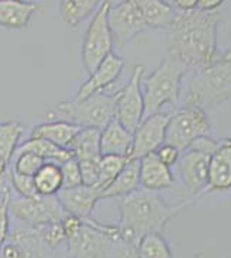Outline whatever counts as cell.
Segmentation results:
<instances>
[{
	"label": "cell",
	"mask_w": 231,
	"mask_h": 258,
	"mask_svg": "<svg viewBox=\"0 0 231 258\" xmlns=\"http://www.w3.org/2000/svg\"><path fill=\"white\" fill-rule=\"evenodd\" d=\"M221 13L194 9L178 12L168 29L166 54L181 61L188 70L202 69L218 58L217 39Z\"/></svg>",
	"instance_id": "1"
},
{
	"label": "cell",
	"mask_w": 231,
	"mask_h": 258,
	"mask_svg": "<svg viewBox=\"0 0 231 258\" xmlns=\"http://www.w3.org/2000/svg\"><path fill=\"white\" fill-rule=\"evenodd\" d=\"M189 205L188 200L179 203H168L161 191L138 188L136 191L119 198V236L133 248L139 241L150 232H161L175 216H178Z\"/></svg>",
	"instance_id": "2"
},
{
	"label": "cell",
	"mask_w": 231,
	"mask_h": 258,
	"mask_svg": "<svg viewBox=\"0 0 231 258\" xmlns=\"http://www.w3.org/2000/svg\"><path fill=\"white\" fill-rule=\"evenodd\" d=\"M61 223L71 258H136V248L119 236L116 225L82 221L71 213Z\"/></svg>",
	"instance_id": "3"
},
{
	"label": "cell",
	"mask_w": 231,
	"mask_h": 258,
	"mask_svg": "<svg viewBox=\"0 0 231 258\" xmlns=\"http://www.w3.org/2000/svg\"><path fill=\"white\" fill-rule=\"evenodd\" d=\"M231 100V57H218L209 66L195 70L185 94V105L204 110Z\"/></svg>",
	"instance_id": "4"
},
{
	"label": "cell",
	"mask_w": 231,
	"mask_h": 258,
	"mask_svg": "<svg viewBox=\"0 0 231 258\" xmlns=\"http://www.w3.org/2000/svg\"><path fill=\"white\" fill-rule=\"evenodd\" d=\"M186 71V66L181 61L165 54L161 64L145 80H142L145 117L159 113L165 106L178 105Z\"/></svg>",
	"instance_id": "5"
},
{
	"label": "cell",
	"mask_w": 231,
	"mask_h": 258,
	"mask_svg": "<svg viewBox=\"0 0 231 258\" xmlns=\"http://www.w3.org/2000/svg\"><path fill=\"white\" fill-rule=\"evenodd\" d=\"M55 112L67 116L69 122L80 125L81 128L101 129L107 126L116 117V94H92L85 99H72L61 102Z\"/></svg>",
	"instance_id": "6"
},
{
	"label": "cell",
	"mask_w": 231,
	"mask_h": 258,
	"mask_svg": "<svg viewBox=\"0 0 231 258\" xmlns=\"http://www.w3.org/2000/svg\"><path fill=\"white\" fill-rule=\"evenodd\" d=\"M110 6L111 3L108 0L100 5L81 44V61L88 74H91L100 66V62L113 52L114 39L108 25Z\"/></svg>",
	"instance_id": "7"
},
{
	"label": "cell",
	"mask_w": 231,
	"mask_h": 258,
	"mask_svg": "<svg viewBox=\"0 0 231 258\" xmlns=\"http://www.w3.org/2000/svg\"><path fill=\"white\" fill-rule=\"evenodd\" d=\"M211 132V125L207 110L194 105H184L169 116L166 128V141L176 147L181 153L192 142L207 137Z\"/></svg>",
	"instance_id": "8"
},
{
	"label": "cell",
	"mask_w": 231,
	"mask_h": 258,
	"mask_svg": "<svg viewBox=\"0 0 231 258\" xmlns=\"http://www.w3.org/2000/svg\"><path fill=\"white\" fill-rule=\"evenodd\" d=\"M9 212L23 225L31 228H41L49 223L62 222L68 215L61 200L55 196H36L11 199Z\"/></svg>",
	"instance_id": "9"
},
{
	"label": "cell",
	"mask_w": 231,
	"mask_h": 258,
	"mask_svg": "<svg viewBox=\"0 0 231 258\" xmlns=\"http://www.w3.org/2000/svg\"><path fill=\"white\" fill-rule=\"evenodd\" d=\"M108 25L119 48L126 47L139 34L149 31L145 12L138 0H123L116 6H110Z\"/></svg>",
	"instance_id": "10"
},
{
	"label": "cell",
	"mask_w": 231,
	"mask_h": 258,
	"mask_svg": "<svg viewBox=\"0 0 231 258\" xmlns=\"http://www.w3.org/2000/svg\"><path fill=\"white\" fill-rule=\"evenodd\" d=\"M143 66H136L129 82L116 93V117L130 132H135L145 117V99L142 90Z\"/></svg>",
	"instance_id": "11"
},
{
	"label": "cell",
	"mask_w": 231,
	"mask_h": 258,
	"mask_svg": "<svg viewBox=\"0 0 231 258\" xmlns=\"http://www.w3.org/2000/svg\"><path fill=\"white\" fill-rule=\"evenodd\" d=\"M48 249L36 228L16 223L0 249V258H48Z\"/></svg>",
	"instance_id": "12"
},
{
	"label": "cell",
	"mask_w": 231,
	"mask_h": 258,
	"mask_svg": "<svg viewBox=\"0 0 231 258\" xmlns=\"http://www.w3.org/2000/svg\"><path fill=\"white\" fill-rule=\"evenodd\" d=\"M169 113H155L143 117L136 131L133 132V144L129 158L140 160L142 157L155 153L166 141V128L169 122Z\"/></svg>",
	"instance_id": "13"
},
{
	"label": "cell",
	"mask_w": 231,
	"mask_h": 258,
	"mask_svg": "<svg viewBox=\"0 0 231 258\" xmlns=\"http://www.w3.org/2000/svg\"><path fill=\"white\" fill-rule=\"evenodd\" d=\"M211 157L207 153L194 148H186L178 161V173L185 190L191 196H199L204 193L208 181V167Z\"/></svg>",
	"instance_id": "14"
},
{
	"label": "cell",
	"mask_w": 231,
	"mask_h": 258,
	"mask_svg": "<svg viewBox=\"0 0 231 258\" xmlns=\"http://www.w3.org/2000/svg\"><path fill=\"white\" fill-rule=\"evenodd\" d=\"M123 67H125V59L117 55L116 52H111L92 71L90 77L81 84L74 99L81 100L90 97L92 94L103 93L105 89H108L120 77Z\"/></svg>",
	"instance_id": "15"
},
{
	"label": "cell",
	"mask_w": 231,
	"mask_h": 258,
	"mask_svg": "<svg viewBox=\"0 0 231 258\" xmlns=\"http://www.w3.org/2000/svg\"><path fill=\"white\" fill-rule=\"evenodd\" d=\"M58 198L68 213L87 221L92 219V211L97 202L101 200V190L95 186L80 184L77 187L62 188L58 193Z\"/></svg>",
	"instance_id": "16"
},
{
	"label": "cell",
	"mask_w": 231,
	"mask_h": 258,
	"mask_svg": "<svg viewBox=\"0 0 231 258\" xmlns=\"http://www.w3.org/2000/svg\"><path fill=\"white\" fill-rule=\"evenodd\" d=\"M139 180H140V187L150 191L169 190L175 184L171 167L163 164L155 153H150L140 158Z\"/></svg>",
	"instance_id": "17"
},
{
	"label": "cell",
	"mask_w": 231,
	"mask_h": 258,
	"mask_svg": "<svg viewBox=\"0 0 231 258\" xmlns=\"http://www.w3.org/2000/svg\"><path fill=\"white\" fill-rule=\"evenodd\" d=\"M39 8V2L0 0V26L8 29H25Z\"/></svg>",
	"instance_id": "18"
},
{
	"label": "cell",
	"mask_w": 231,
	"mask_h": 258,
	"mask_svg": "<svg viewBox=\"0 0 231 258\" xmlns=\"http://www.w3.org/2000/svg\"><path fill=\"white\" fill-rule=\"evenodd\" d=\"M133 144V132L127 131L114 117L100 134L101 155H123L129 157Z\"/></svg>",
	"instance_id": "19"
},
{
	"label": "cell",
	"mask_w": 231,
	"mask_h": 258,
	"mask_svg": "<svg viewBox=\"0 0 231 258\" xmlns=\"http://www.w3.org/2000/svg\"><path fill=\"white\" fill-rule=\"evenodd\" d=\"M81 131L80 125L69 122V120H52L39 123L32 129L31 138H42L46 141L52 142L61 148L68 150L69 144L74 140V137Z\"/></svg>",
	"instance_id": "20"
},
{
	"label": "cell",
	"mask_w": 231,
	"mask_h": 258,
	"mask_svg": "<svg viewBox=\"0 0 231 258\" xmlns=\"http://www.w3.org/2000/svg\"><path fill=\"white\" fill-rule=\"evenodd\" d=\"M139 170H140V160H129L125 168L101 191V200L119 199L140 188Z\"/></svg>",
	"instance_id": "21"
},
{
	"label": "cell",
	"mask_w": 231,
	"mask_h": 258,
	"mask_svg": "<svg viewBox=\"0 0 231 258\" xmlns=\"http://www.w3.org/2000/svg\"><path fill=\"white\" fill-rule=\"evenodd\" d=\"M100 134H101L100 129L81 128L68 147L72 157L77 161L100 160L101 158Z\"/></svg>",
	"instance_id": "22"
},
{
	"label": "cell",
	"mask_w": 231,
	"mask_h": 258,
	"mask_svg": "<svg viewBox=\"0 0 231 258\" xmlns=\"http://www.w3.org/2000/svg\"><path fill=\"white\" fill-rule=\"evenodd\" d=\"M138 2L145 12L149 31H155V29L168 31L172 26L178 12L169 3H166L165 0H138Z\"/></svg>",
	"instance_id": "23"
},
{
	"label": "cell",
	"mask_w": 231,
	"mask_h": 258,
	"mask_svg": "<svg viewBox=\"0 0 231 258\" xmlns=\"http://www.w3.org/2000/svg\"><path fill=\"white\" fill-rule=\"evenodd\" d=\"M100 0H58L59 18L75 28L98 11Z\"/></svg>",
	"instance_id": "24"
},
{
	"label": "cell",
	"mask_w": 231,
	"mask_h": 258,
	"mask_svg": "<svg viewBox=\"0 0 231 258\" xmlns=\"http://www.w3.org/2000/svg\"><path fill=\"white\" fill-rule=\"evenodd\" d=\"M34 180L38 195L55 196L62 190V186H64L61 165L55 161H46L45 164L41 167V170L35 174Z\"/></svg>",
	"instance_id": "25"
},
{
	"label": "cell",
	"mask_w": 231,
	"mask_h": 258,
	"mask_svg": "<svg viewBox=\"0 0 231 258\" xmlns=\"http://www.w3.org/2000/svg\"><path fill=\"white\" fill-rule=\"evenodd\" d=\"M21 153H35L36 155L42 157L46 161H55L58 164L67 161L68 158L72 157V154L67 148H61L52 142L42 140V138H29L28 141H25L22 145L18 147L16 154Z\"/></svg>",
	"instance_id": "26"
},
{
	"label": "cell",
	"mask_w": 231,
	"mask_h": 258,
	"mask_svg": "<svg viewBox=\"0 0 231 258\" xmlns=\"http://www.w3.org/2000/svg\"><path fill=\"white\" fill-rule=\"evenodd\" d=\"M231 188V165L215 153L211 157L208 167V181L204 193L208 191H227Z\"/></svg>",
	"instance_id": "27"
},
{
	"label": "cell",
	"mask_w": 231,
	"mask_h": 258,
	"mask_svg": "<svg viewBox=\"0 0 231 258\" xmlns=\"http://www.w3.org/2000/svg\"><path fill=\"white\" fill-rule=\"evenodd\" d=\"M23 134V125L19 120L0 122V160L11 164Z\"/></svg>",
	"instance_id": "28"
},
{
	"label": "cell",
	"mask_w": 231,
	"mask_h": 258,
	"mask_svg": "<svg viewBox=\"0 0 231 258\" xmlns=\"http://www.w3.org/2000/svg\"><path fill=\"white\" fill-rule=\"evenodd\" d=\"M136 258H173L172 249L161 232H150L139 241Z\"/></svg>",
	"instance_id": "29"
},
{
	"label": "cell",
	"mask_w": 231,
	"mask_h": 258,
	"mask_svg": "<svg viewBox=\"0 0 231 258\" xmlns=\"http://www.w3.org/2000/svg\"><path fill=\"white\" fill-rule=\"evenodd\" d=\"M129 157L123 155H101L100 160V176L95 187H98L101 191L107 187L117 174L125 168V165L129 163Z\"/></svg>",
	"instance_id": "30"
},
{
	"label": "cell",
	"mask_w": 231,
	"mask_h": 258,
	"mask_svg": "<svg viewBox=\"0 0 231 258\" xmlns=\"http://www.w3.org/2000/svg\"><path fill=\"white\" fill-rule=\"evenodd\" d=\"M13 158H15V164H13L12 168L16 173L23 174V176L34 177L41 170V167L46 163V160H44L39 155H36L35 153L16 154Z\"/></svg>",
	"instance_id": "31"
},
{
	"label": "cell",
	"mask_w": 231,
	"mask_h": 258,
	"mask_svg": "<svg viewBox=\"0 0 231 258\" xmlns=\"http://www.w3.org/2000/svg\"><path fill=\"white\" fill-rule=\"evenodd\" d=\"M8 177H9L11 186L15 188V191L21 198H36V196H41L36 191L35 180L32 176H23V174L16 173L13 168H9L8 170Z\"/></svg>",
	"instance_id": "32"
},
{
	"label": "cell",
	"mask_w": 231,
	"mask_h": 258,
	"mask_svg": "<svg viewBox=\"0 0 231 258\" xmlns=\"http://www.w3.org/2000/svg\"><path fill=\"white\" fill-rule=\"evenodd\" d=\"M36 229L41 235L44 244L49 249H54V248H58L62 244H67V236H65V232H64V228H62L61 222L49 223V225L36 228Z\"/></svg>",
	"instance_id": "33"
},
{
	"label": "cell",
	"mask_w": 231,
	"mask_h": 258,
	"mask_svg": "<svg viewBox=\"0 0 231 258\" xmlns=\"http://www.w3.org/2000/svg\"><path fill=\"white\" fill-rule=\"evenodd\" d=\"M61 171H62V180H64V186L62 188L77 187L82 184V178H81V170L78 161L71 157L67 161L61 163Z\"/></svg>",
	"instance_id": "34"
},
{
	"label": "cell",
	"mask_w": 231,
	"mask_h": 258,
	"mask_svg": "<svg viewBox=\"0 0 231 258\" xmlns=\"http://www.w3.org/2000/svg\"><path fill=\"white\" fill-rule=\"evenodd\" d=\"M155 154H156V157L161 160L163 164H166L168 167H173V165L178 164L179 157H181L182 153L176 147H173L172 144L163 142L161 147L155 151Z\"/></svg>",
	"instance_id": "35"
},
{
	"label": "cell",
	"mask_w": 231,
	"mask_h": 258,
	"mask_svg": "<svg viewBox=\"0 0 231 258\" xmlns=\"http://www.w3.org/2000/svg\"><path fill=\"white\" fill-rule=\"evenodd\" d=\"M11 202V200H9ZM9 202L3 203L0 206V249L3 244L6 242L8 239V235H9V231H11V212H9Z\"/></svg>",
	"instance_id": "36"
},
{
	"label": "cell",
	"mask_w": 231,
	"mask_h": 258,
	"mask_svg": "<svg viewBox=\"0 0 231 258\" xmlns=\"http://www.w3.org/2000/svg\"><path fill=\"white\" fill-rule=\"evenodd\" d=\"M11 200V181L8 173L5 176H0V206Z\"/></svg>",
	"instance_id": "37"
},
{
	"label": "cell",
	"mask_w": 231,
	"mask_h": 258,
	"mask_svg": "<svg viewBox=\"0 0 231 258\" xmlns=\"http://www.w3.org/2000/svg\"><path fill=\"white\" fill-rule=\"evenodd\" d=\"M225 0H198V9L204 12H217Z\"/></svg>",
	"instance_id": "38"
},
{
	"label": "cell",
	"mask_w": 231,
	"mask_h": 258,
	"mask_svg": "<svg viewBox=\"0 0 231 258\" xmlns=\"http://www.w3.org/2000/svg\"><path fill=\"white\" fill-rule=\"evenodd\" d=\"M173 8L176 12H189L198 9V0H173Z\"/></svg>",
	"instance_id": "39"
},
{
	"label": "cell",
	"mask_w": 231,
	"mask_h": 258,
	"mask_svg": "<svg viewBox=\"0 0 231 258\" xmlns=\"http://www.w3.org/2000/svg\"><path fill=\"white\" fill-rule=\"evenodd\" d=\"M217 153L231 165V138H225L219 141V147Z\"/></svg>",
	"instance_id": "40"
},
{
	"label": "cell",
	"mask_w": 231,
	"mask_h": 258,
	"mask_svg": "<svg viewBox=\"0 0 231 258\" xmlns=\"http://www.w3.org/2000/svg\"><path fill=\"white\" fill-rule=\"evenodd\" d=\"M8 170H9V164L5 163L3 160H0V176H5L8 173Z\"/></svg>",
	"instance_id": "41"
},
{
	"label": "cell",
	"mask_w": 231,
	"mask_h": 258,
	"mask_svg": "<svg viewBox=\"0 0 231 258\" xmlns=\"http://www.w3.org/2000/svg\"><path fill=\"white\" fill-rule=\"evenodd\" d=\"M224 55H227V57H231V41H230V47H228V49H227V52H225Z\"/></svg>",
	"instance_id": "42"
},
{
	"label": "cell",
	"mask_w": 231,
	"mask_h": 258,
	"mask_svg": "<svg viewBox=\"0 0 231 258\" xmlns=\"http://www.w3.org/2000/svg\"><path fill=\"white\" fill-rule=\"evenodd\" d=\"M196 258H201V257H199V255H198V257H196Z\"/></svg>",
	"instance_id": "43"
}]
</instances>
